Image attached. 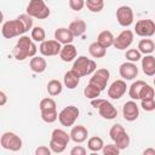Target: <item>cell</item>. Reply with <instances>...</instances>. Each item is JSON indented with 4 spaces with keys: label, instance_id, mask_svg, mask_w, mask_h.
I'll return each mask as SVG.
<instances>
[{
    "label": "cell",
    "instance_id": "603a6c76",
    "mask_svg": "<svg viewBox=\"0 0 155 155\" xmlns=\"http://www.w3.org/2000/svg\"><path fill=\"white\" fill-rule=\"evenodd\" d=\"M51 139L54 140V142H58L61 144H64V145H68L69 140L71 139L70 138V133L68 134L62 128H54L51 133Z\"/></svg>",
    "mask_w": 155,
    "mask_h": 155
},
{
    "label": "cell",
    "instance_id": "60d3db41",
    "mask_svg": "<svg viewBox=\"0 0 155 155\" xmlns=\"http://www.w3.org/2000/svg\"><path fill=\"white\" fill-rule=\"evenodd\" d=\"M140 107L145 111H153V110H155V98L140 99Z\"/></svg>",
    "mask_w": 155,
    "mask_h": 155
},
{
    "label": "cell",
    "instance_id": "4fadbf2b",
    "mask_svg": "<svg viewBox=\"0 0 155 155\" xmlns=\"http://www.w3.org/2000/svg\"><path fill=\"white\" fill-rule=\"evenodd\" d=\"M126 90H127V85L124 79L115 80L108 87V97H110L111 99H120L126 93Z\"/></svg>",
    "mask_w": 155,
    "mask_h": 155
},
{
    "label": "cell",
    "instance_id": "30bf717a",
    "mask_svg": "<svg viewBox=\"0 0 155 155\" xmlns=\"http://www.w3.org/2000/svg\"><path fill=\"white\" fill-rule=\"evenodd\" d=\"M62 50V44L59 41L54 40H45L42 42H40L39 46V51L42 56L45 57H52V56H57L59 54Z\"/></svg>",
    "mask_w": 155,
    "mask_h": 155
},
{
    "label": "cell",
    "instance_id": "74e56055",
    "mask_svg": "<svg viewBox=\"0 0 155 155\" xmlns=\"http://www.w3.org/2000/svg\"><path fill=\"white\" fill-rule=\"evenodd\" d=\"M154 97H155L154 88L150 85L145 84L144 87L142 88V92H140V99H150V98H154Z\"/></svg>",
    "mask_w": 155,
    "mask_h": 155
},
{
    "label": "cell",
    "instance_id": "9a60e30c",
    "mask_svg": "<svg viewBox=\"0 0 155 155\" xmlns=\"http://www.w3.org/2000/svg\"><path fill=\"white\" fill-rule=\"evenodd\" d=\"M122 115H124V119L127 120V121H134L137 120V117L139 116V108L137 105V103L132 99V101H128L124 104L122 107Z\"/></svg>",
    "mask_w": 155,
    "mask_h": 155
},
{
    "label": "cell",
    "instance_id": "ab89813d",
    "mask_svg": "<svg viewBox=\"0 0 155 155\" xmlns=\"http://www.w3.org/2000/svg\"><path fill=\"white\" fill-rule=\"evenodd\" d=\"M119 153H120V149H119V147L115 143L107 144L103 148V154L104 155H117Z\"/></svg>",
    "mask_w": 155,
    "mask_h": 155
},
{
    "label": "cell",
    "instance_id": "7dc6e473",
    "mask_svg": "<svg viewBox=\"0 0 155 155\" xmlns=\"http://www.w3.org/2000/svg\"><path fill=\"white\" fill-rule=\"evenodd\" d=\"M144 155H155V149L153 148H147L144 151H143Z\"/></svg>",
    "mask_w": 155,
    "mask_h": 155
},
{
    "label": "cell",
    "instance_id": "83f0119b",
    "mask_svg": "<svg viewBox=\"0 0 155 155\" xmlns=\"http://www.w3.org/2000/svg\"><path fill=\"white\" fill-rule=\"evenodd\" d=\"M46 90H47V93H48L50 96L54 97V96H58V94L62 93L63 85H62V82H61L59 80L53 79V80H50V81H48V84H47V86H46Z\"/></svg>",
    "mask_w": 155,
    "mask_h": 155
},
{
    "label": "cell",
    "instance_id": "9c48e42d",
    "mask_svg": "<svg viewBox=\"0 0 155 155\" xmlns=\"http://www.w3.org/2000/svg\"><path fill=\"white\" fill-rule=\"evenodd\" d=\"M116 19L117 23L121 27H130L133 23L134 19V15H133V10L132 7L127 6V5H122L120 7H117L116 10Z\"/></svg>",
    "mask_w": 155,
    "mask_h": 155
},
{
    "label": "cell",
    "instance_id": "bcb514c9",
    "mask_svg": "<svg viewBox=\"0 0 155 155\" xmlns=\"http://www.w3.org/2000/svg\"><path fill=\"white\" fill-rule=\"evenodd\" d=\"M7 101V96L4 91H0V105H5Z\"/></svg>",
    "mask_w": 155,
    "mask_h": 155
},
{
    "label": "cell",
    "instance_id": "d6a6232c",
    "mask_svg": "<svg viewBox=\"0 0 155 155\" xmlns=\"http://www.w3.org/2000/svg\"><path fill=\"white\" fill-rule=\"evenodd\" d=\"M41 119L46 124H52L58 119V113L57 109H51V110H42L41 111Z\"/></svg>",
    "mask_w": 155,
    "mask_h": 155
},
{
    "label": "cell",
    "instance_id": "8fae6325",
    "mask_svg": "<svg viewBox=\"0 0 155 155\" xmlns=\"http://www.w3.org/2000/svg\"><path fill=\"white\" fill-rule=\"evenodd\" d=\"M109 78H110L109 70L107 68H101V69H97L92 74L91 79H90V84L96 85L101 91H103L107 87V84L109 81Z\"/></svg>",
    "mask_w": 155,
    "mask_h": 155
},
{
    "label": "cell",
    "instance_id": "d6986e66",
    "mask_svg": "<svg viewBox=\"0 0 155 155\" xmlns=\"http://www.w3.org/2000/svg\"><path fill=\"white\" fill-rule=\"evenodd\" d=\"M140 61L144 74L148 76H155V57L153 54H145Z\"/></svg>",
    "mask_w": 155,
    "mask_h": 155
},
{
    "label": "cell",
    "instance_id": "e0dca14e",
    "mask_svg": "<svg viewBox=\"0 0 155 155\" xmlns=\"http://www.w3.org/2000/svg\"><path fill=\"white\" fill-rule=\"evenodd\" d=\"M74 35L71 34V31L68 28H58L54 31V39L57 41H59L62 45H67V44H73L74 41Z\"/></svg>",
    "mask_w": 155,
    "mask_h": 155
},
{
    "label": "cell",
    "instance_id": "2e32d148",
    "mask_svg": "<svg viewBox=\"0 0 155 155\" xmlns=\"http://www.w3.org/2000/svg\"><path fill=\"white\" fill-rule=\"evenodd\" d=\"M87 136H88V131L82 125L74 126L70 131V138L75 143H84L87 139Z\"/></svg>",
    "mask_w": 155,
    "mask_h": 155
},
{
    "label": "cell",
    "instance_id": "7402d4cb",
    "mask_svg": "<svg viewBox=\"0 0 155 155\" xmlns=\"http://www.w3.org/2000/svg\"><path fill=\"white\" fill-rule=\"evenodd\" d=\"M86 28H87V24L84 19H75L68 27V29L71 31L74 36H81L86 31Z\"/></svg>",
    "mask_w": 155,
    "mask_h": 155
},
{
    "label": "cell",
    "instance_id": "52a82bcc",
    "mask_svg": "<svg viewBox=\"0 0 155 155\" xmlns=\"http://www.w3.org/2000/svg\"><path fill=\"white\" fill-rule=\"evenodd\" d=\"M0 144L4 149L11 151H18L22 148V139L15 132H4L0 138Z\"/></svg>",
    "mask_w": 155,
    "mask_h": 155
},
{
    "label": "cell",
    "instance_id": "d590c367",
    "mask_svg": "<svg viewBox=\"0 0 155 155\" xmlns=\"http://www.w3.org/2000/svg\"><path fill=\"white\" fill-rule=\"evenodd\" d=\"M125 57H126L127 61L136 63V62H138V61L142 59V52L138 48H130V50L126 51Z\"/></svg>",
    "mask_w": 155,
    "mask_h": 155
},
{
    "label": "cell",
    "instance_id": "f35d334b",
    "mask_svg": "<svg viewBox=\"0 0 155 155\" xmlns=\"http://www.w3.org/2000/svg\"><path fill=\"white\" fill-rule=\"evenodd\" d=\"M125 131V128H124V126L122 125H120V124H115V125H113L111 127H110V130H109V136H110V139L111 140H114L121 132H124Z\"/></svg>",
    "mask_w": 155,
    "mask_h": 155
},
{
    "label": "cell",
    "instance_id": "ffe728a7",
    "mask_svg": "<svg viewBox=\"0 0 155 155\" xmlns=\"http://www.w3.org/2000/svg\"><path fill=\"white\" fill-rule=\"evenodd\" d=\"M80 78H81V76H80L75 70H73V69L68 70V71L64 74V79H63L65 87H68L69 90H74V88L79 85Z\"/></svg>",
    "mask_w": 155,
    "mask_h": 155
},
{
    "label": "cell",
    "instance_id": "6da1fadb",
    "mask_svg": "<svg viewBox=\"0 0 155 155\" xmlns=\"http://www.w3.org/2000/svg\"><path fill=\"white\" fill-rule=\"evenodd\" d=\"M36 52H38V47L35 45V41L27 35H21L12 50V54L17 61H24L27 58H31L36 54Z\"/></svg>",
    "mask_w": 155,
    "mask_h": 155
},
{
    "label": "cell",
    "instance_id": "f546056e",
    "mask_svg": "<svg viewBox=\"0 0 155 155\" xmlns=\"http://www.w3.org/2000/svg\"><path fill=\"white\" fill-rule=\"evenodd\" d=\"M117 147H119V149L120 150H122V149H126L128 145H130V142H131V139H130V136L127 134V132L126 131H124V132H121L114 140H113Z\"/></svg>",
    "mask_w": 155,
    "mask_h": 155
},
{
    "label": "cell",
    "instance_id": "7bdbcfd3",
    "mask_svg": "<svg viewBox=\"0 0 155 155\" xmlns=\"http://www.w3.org/2000/svg\"><path fill=\"white\" fill-rule=\"evenodd\" d=\"M86 6L85 0H69V7L73 11H81Z\"/></svg>",
    "mask_w": 155,
    "mask_h": 155
},
{
    "label": "cell",
    "instance_id": "3957f363",
    "mask_svg": "<svg viewBox=\"0 0 155 155\" xmlns=\"http://www.w3.org/2000/svg\"><path fill=\"white\" fill-rule=\"evenodd\" d=\"M73 70H75L80 76H87L97 70V64L94 61L87 58L86 56H79L73 64Z\"/></svg>",
    "mask_w": 155,
    "mask_h": 155
},
{
    "label": "cell",
    "instance_id": "5b68a950",
    "mask_svg": "<svg viewBox=\"0 0 155 155\" xmlns=\"http://www.w3.org/2000/svg\"><path fill=\"white\" fill-rule=\"evenodd\" d=\"M24 33H27L24 29V25L18 18L7 21L1 27V34L5 39H12L15 36H21Z\"/></svg>",
    "mask_w": 155,
    "mask_h": 155
},
{
    "label": "cell",
    "instance_id": "cb8c5ba5",
    "mask_svg": "<svg viewBox=\"0 0 155 155\" xmlns=\"http://www.w3.org/2000/svg\"><path fill=\"white\" fill-rule=\"evenodd\" d=\"M114 40H115V38H114V35H113V33L110 30H103L97 36V41L102 46H104L105 48L113 46L114 45Z\"/></svg>",
    "mask_w": 155,
    "mask_h": 155
},
{
    "label": "cell",
    "instance_id": "1f68e13d",
    "mask_svg": "<svg viewBox=\"0 0 155 155\" xmlns=\"http://www.w3.org/2000/svg\"><path fill=\"white\" fill-rule=\"evenodd\" d=\"M101 92H102V91H101L96 85L90 84V82H88V85H87V86L85 87V90H84V94H85V97L88 98V99L98 98L99 94H101Z\"/></svg>",
    "mask_w": 155,
    "mask_h": 155
},
{
    "label": "cell",
    "instance_id": "484cf974",
    "mask_svg": "<svg viewBox=\"0 0 155 155\" xmlns=\"http://www.w3.org/2000/svg\"><path fill=\"white\" fill-rule=\"evenodd\" d=\"M88 52L93 58H103L107 54V48L102 46L98 41H94L88 46Z\"/></svg>",
    "mask_w": 155,
    "mask_h": 155
},
{
    "label": "cell",
    "instance_id": "7c38bea8",
    "mask_svg": "<svg viewBox=\"0 0 155 155\" xmlns=\"http://www.w3.org/2000/svg\"><path fill=\"white\" fill-rule=\"evenodd\" d=\"M133 36H134V33L130 29H125L122 30L114 40V47L117 48V50H126L131 46V44L133 42Z\"/></svg>",
    "mask_w": 155,
    "mask_h": 155
},
{
    "label": "cell",
    "instance_id": "b9f144b4",
    "mask_svg": "<svg viewBox=\"0 0 155 155\" xmlns=\"http://www.w3.org/2000/svg\"><path fill=\"white\" fill-rule=\"evenodd\" d=\"M50 148H51L52 153H56V154H61V153H63V151L65 150L67 145H64V144H61V143H58V142H54V140L50 139Z\"/></svg>",
    "mask_w": 155,
    "mask_h": 155
},
{
    "label": "cell",
    "instance_id": "5bb4252c",
    "mask_svg": "<svg viewBox=\"0 0 155 155\" xmlns=\"http://www.w3.org/2000/svg\"><path fill=\"white\" fill-rule=\"evenodd\" d=\"M119 74L124 80H133L138 75V68L133 62H125L119 67Z\"/></svg>",
    "mask_w": 155,
    "mask_h": 155
},
{
    "label": "cell",
    "instance_id": "8992f818",
    "mask_svg": "<svg viewBox=\"0 0 155 155\" xmlns=\"http://www.w3.org/2000/svg\"><path fill=\"white\" fill-rule=\"evenodd\" d=\"M80 115V110L78 107L75 105H68L65 108H63L59 114H58V120L61 122L62 126H65V127H70L75 124V121L78 120Z\"/></svg>",
    "mask_w": 155,
    "mask_h": 155
},
{
    "label": "cell",
    "instance_id": "ee69618b",
    "mask_svg": "<svg viewBox=\"0 0 155 155\" xmlns=\"http://www.w3.org/2000/svg\"><path fill=\"white\" fill-rule=\"evenodd\" d=\"M52 150L50 147H46V145H40L35 149V155H51Z\"/></svg>",
    "mask_w": 155,
    "mask_h": 155
},
{
    "label": "cell",
    "instance_id": "ba28073f",
    "mask_svg": "<svg viewBox=\"0 0 155 155\" xmlns=\"http://www.w3.org/2000/svg\"><path fill=\"white\" fill-rule=\"evenodd\" d=\"M134 33L142 38H150L155 34V22L153 19H139L136 22Z\"/></svg>",
    "mask_w": 155,
    "mask_h": 155
},
{
    "label": "cell",
    "instance_id": "44dd1931",
    "mask_svg": "<svg viewBox=\"0 0 155 155\" xmlns=\"http://www.w3.org/2000/svg\"><path fill=\"white\" fill-rule=\"evenodd\" d=\"M29 67L31 69V71L36 73V74H40V73H44L47 68V62L44 57H38V56H34L31 57L30 62H29Z\"/></svg>",
    "mask_w": 155,
    "mask_h": 155
},
{
    "label": "cell",
    "instance_id": "7a4b0ae2",
    "mask_svg": "<svg viewBox=\"0 0 155 155\" xmlns=\"http://www.w3.org/2000/svg\"><path fill=\"white\" fill-rule=\"evenodd\" d=\"M91 105L96 109H98L99 111V115L103 117V119H107V120H113L117 116V110L116 108L110 103L108 102L107 99H102V98H94V99H91Z\"/></svg>",
    "mask_w": 155,
    "mask_h": 155
},
{
    "label": "cell",
    "instance_id": "836d02e7",
    "mask_svg": "<svg viewBox=\"0 0 155 155\" xmlns=\"http://www.w3.org/2000/svg\"><path fill=\"white\" fill-rule=\"evenodd\" d=\"M86 7L91 12H101L104 7V0H85Z\"/></svg>",
    "mask_w": 155,
    "mask_h": 155
},
{
    "label": "cell",
    "instance_id": "c3c4849f",
    "mask_svg": "<svg viewBox=\"0 0 155 155\" xmlns=\"http://www.w3.org/2000/svg\"><path fill=\"white\" fill-rule=\"evenodd\" d=\"M154 85H155V78H154Z\"/></svg>",
    "mask_w": 155,
    "mask_h": 155
},
{
    "label": "cell",
    "instance_id": "f6af8a7d",
    "mask_svg": "<svg viewBox=\"0 0 155 155\" xmlns=\"http://www.w3.org/2000/svg\"><path fill=\"white\" fill-rule=\"evenodd\" d=\"M86 153H87V150L82 145H75L70 150V155H86Z\"/></svg>",
    "mask_w": 155,
    "mask_h": 155
},
{
    "label": "cell",
    "instance_id": "8d00e7d4",
    "mask_svg": "<svg viewBox=\"0 0 155 155\" xmlns=\"http://www.w3.org/2000/svg\"><path fill=\"white\" fill-rule=\"evenodd\" d=\"M17 18L23 23L25 31H28L29 29H33V17L31 16H29L28 13H22Z\"/></svg>",
    "mask_w": 155,
    "mask_h": 155
},
{
    "label": "cell",
    "instance_id": "f1b7e54d",
    "mask_svg": "<svg viewBox=\"0 0 155 155\" xmlns=\"http://www.w3.org/2000/svg\"><path fill=\"white\" fill-rule=\"evenodd\" d=\"M87 148H88V150H91L93 153L101 151L104 148V142H103V139L101 137L93 136V137L88 138V140H87Z\"/></svg>",
    "mask_w": 155,
    "mask_h": 155
},
{
    "label": "cell",
    "instance_id": "277c9868",
    "mask_svg": "<svg viewBox=\"0 0 155 155\" xmlns=\"http://www.w3.org/2000/svg\"><path fill=\"white\" fill-rule=\"evenodd\" d=\"M27 13L33 18L45 19L51 15V11L44 0H30L27 6Z\"/></svg>",
    "mask_w": 155,
    "mask_h": 155
},
{
    "label": "cell",
    "instance_id": "4316f807",
    "mask_svg": "<svg viewBox=\"0 0 155 155\" xmlns=\"http://www.w3.org/2000/svg\"><path fill=\"white\" fill-rule=\"evenodd\" d=\"M138 50L143 54H151L155 51V42L151 39H142L138 42Z\"/></svg>",
    "mask_w": 155,
    "mask_h": 155
},
{
    "label": "cell",
    "instance_id": "ac0fdd59",
    "mask_svg": "<svg viewBox=\"0 0 155 155\" xmlns=\"http://www.w3.org/2000/svg\"><path fill=\"white\" fill-rule=\"evenodd\" d=\"M76 54H78V51H76V47L73 45V44H67V45H63L62 46V50L59 52V57L63 62H71L76 58Z\"/></svg>",
    "mask_w": 155,
    "mask_h": 155
},
{
    "label": "cell",
    "instance_id": "d4e9b609",
    "mask_svg": "<svg viewBox=\"0 0 155 155\" xmlns=\"http://www.w3.org/2000/svg\"><path fill=\"white\" fill-rule=\"evenodd\" d=\"M145 82L143 80H136L134 82H132V85L130 86V90H128V94L131 97V99L133 101H137V99H140V92H142V88L144 87Z\"/></svg>",
    "mask_w": 155,
    "mask_h": 155
},
{
    "label": "cell",
    "instance_id": "e575fe53",
    "mask_svg": "<svg viewBox=\"0 0 155 155\" xmlns=\"http://www.w3.org/2000/svg\"><path fill=\"white\" fill-rule=\"evenodd\" d=\"M39 108H40V111H42V110L57 109V104H56V102H54L53 98H51V97H46V98H42V99L40 101Z\"/></svg>",
    "mask_w": 155,
    "mask_h": 155
},
{
    "label": "cell",
    "instance_id": "4dcf8cb0",
    "mask_svg": "<svg viewBox=\"0 0 155 155\" xmlns=\"http://www.w3.org/2000/svg\"><path fill=\"white\" fill-rule=\"evenodd\" d=\"M30 38L35 41V42H42L46 39V31L42 27H33L31 31H30Z\"/></svg>",
    "mask_w": 155,
    "mask_h": 155
}]
</instances>
